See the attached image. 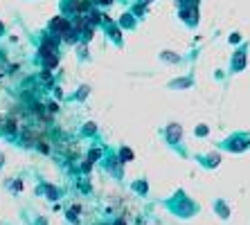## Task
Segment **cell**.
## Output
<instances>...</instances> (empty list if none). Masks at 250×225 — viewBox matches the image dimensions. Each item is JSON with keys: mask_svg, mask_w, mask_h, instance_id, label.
<instances>
[{"mask_svg": "<svg viewBox=\"0 0 250 225\" xmlns=\"http://www.w3.org/2000/svg\"><path fill=\"white\" fill-rule=\"evenodd\" d=\"M52 27H54V29H68V23H65L63 18H54Z\"/></svg>", "mask_w": 250, "mask_h": 225, "instance_id": "6da1fadb", "label": "cell"}]
</instances>
